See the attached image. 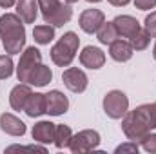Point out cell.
<instances>
[{
    "label": "cell",
    "instance_id": "cell-1",
    "mask_svg": "<svg viewBox=\"0 0 156 154\" xmlns=\"http://www.w3.org/2000/svg\"><path fill=\"white\" fill-rule=\"evenodd\" d=\"M0 38L7 54L22 53L26 45V27L16 13H5L0 16Z\"/></svg>",
    "mask_w": 156,
    "mask_h": 154
},
{
    "label": "cell",
    "instance_id": "cell-2",
    "mask_svg": "<svg viewBox=\"0 0 156 154\" xmlns=\"http://www.w3.org/2000/svg\"><path fill=\"white\" fill-rule=\"evenodd\" d=\"M153 129H156V127H154V123H153V120H151L149 103L140 105L134 111H127L125 116L122 118V131L129 138V142L138 143Z\"/></svg>",
    "mask_w": 156,
    "mask_h": 154
},
{
    "label": "cell",
    "instance_id": "cell-3",
    "mask_svg": "<svg viewBox=\"0 0 156 154\" xmlns=\"http://www.w3.org/2000/svg\"><path fill=\"white\" fill-rule=\"evenodd\" d=\"M78 45H80V38L76 33L67 31L64 33V37L58 40L53 47H51V60L55 65L58 67H69L76 56Z\"/></svg>",
    "mask_w": 156,
    "mask_h": 154
},
{
    "label": "cell",
    "instance_id": "cell-4",
    "mask_svg": "<svg viewBox=\"0 0 156 154\" xmlns=\"http://www.w3.org/2000/svg\"><path fill=\"white\" fill-rule=\"evenodd\" d=\"M100 145V134L94 129H83L76 134H73L71 142H69V151L73 154H83L96 151V147Z\"/></svg>",
    "mask_w": 156,
    "mask_h": 154
},
{
    "label": "cell",
    "instance_id": "cell-5",
    "mask_svg": "<svg viewBox=\"0 0 156 154\" xmlns=\"http://www.w3.org/2000/svg\"><path fill=\"white\" fill-rule=\"evenodd\" d=\"M104 111L113 120L123 118L125 113L129 111V98H127V94L122 93V91H116V89L109 91L104 96Z\"/></svg>",
    "mask_w": 156,
    "mask_h": 154
},
{
    "label": "cell",
    "instance_id": "cell-6",
    "mask_svg": "<svg viewBox=\"0 0 156 154\" xmlns=\"http://www.w3.org/2000/svg\"><path fill=\"white\" fill-rule=\"evenodd\" d=\"M42 64V53H40L38 49L35 47V45H31V47H26V51L20 54V60H18V65H16V78H18V82H27V76H29V73Z\"/></svg>",
    "mask_w": 156,
    "mask_h": 154
},
{
    "label": "cell",
    "instance_id": "cell-7",
    "mask_svg": "<svg viewBox=\"0 0 156 154\" xmlns=\"http://www.w3.org/2000/svg\"><path fill=\"white\" fill-rule=\"evenodd\" d=\"M62 82H64V85H66L69 91H73V93H83V91L87 89V85H89L87 75H85L82 69H78V67H67V69L62 73Z\"/></svg>",
    "mask_w": 156,
    "mask_h": 154
},
{
    "label": "cell",
    "instance_id": "cell-8",
    "mask_svg": "<svg viewBox=\"0 0 156 154\" xmlns=\"http://www.w3.org/2000/svg\"><path fill=\"white\" fill-rule=\"evenodd\" d=\"M69 109V100L62 91H49L45 94V114L49 116H60L66 114Z\"/></svg>",
    "mask_w": 156,
    "mask_h": 154
},
{
    "label": "cell",
    "instance_id": "cell-9",
    "mask_svg": "<svg viewBox=\"0 0 156 154\" xmlns=\"http://www.w3.org/2000/svg\"><path fill=\"white\" fill-rule=\"evenodd\" d=\"M105 22V15L100 11V9H85L80 18H78V24H80V29L87 35H93L100 29V26Z\"/></svg>",
    "mask_w": 156,
    "mask_h": 154
},
{
    "label": "cell",
    "instance_id": "cell-10",
    "mask_svg": "<svg viewBox=\"0 0 156 154\" xmlns=\"http://www.w3.org/2000/svg\"><path fill=\"white\" fill-rule=\"evenodd\" d=\"M80 64L87 69H100L104 67L105 64V53L100 49V47H94V45H87L82 49L80 56H78Z\"/></svg>",
    "mask_w": 156,
    "mask_h": 154
},
{
    "label": "cell",
    "instance_id": "cell-11",
    "mask_svg": "<svg viewBox=\"0 0 156 154\" xmlns=\"http://www.w3.org/2000/svg\"><path fill=\"white\" fill-rule=\"evenodd\" d=\"M42 18H44L45 24H49V26H53V27H62V26H66V24L73 18L71 4L62 2L51 15H45V16H42Z\"/></svg>",
    "mask_w": 156,
    "mask_h": 154
},
{
    "label": "cell",
    "instance_id": "cell-12",
    "mask_svg": "<svg viewBox=\"0 0 156 154\" xmlns=\"http://www.w3.org/2000/svg\"><path fill=\"white\" fill-rule=\"evenodd\" d=\"M31 85L29 83H18V85H15L13 89H11V93H9V105H11V109L13 111H24V107H26V102H27V98L31 96Z\"/></svg>",
    "mask_w": 156,
    "mask_h": 154
},
{
    "label": "cell",
    "instance_id": "cell-13",
    "mask_svg": "<svg viewBox=\"0 0 156 154\" xmlns=\"http://www.w3.org/2000/svg\"><path fill=\"white\" fill-rule=\"evenodd\" d=\"M113 24H115V27H116L120 38H129V37H133L136 31L142 29V27H140V22H138L134 16H131V15H118L116 18L113 20Z\"/></svg>",
    "mask_w": 156,
    "mask_h": 154
},
{
    "label": "cell",
    "instance_id": "cell-14",
    "mask_svg": "<svg viewBox=\"0 0 156 154\" xmlns=\"http://www.w3.org/2000/svg\"><path fill=\"white\" fill-rule=\"evenodd\" d=\"M0 129L9 136H24L26 134V123L11 113L0 114Z\"/></svg>",
    "mask_w": 156,
    "mask_h": 154
},
{
    "label": "cell",
    "instance_id": "cell-15",
    "mask_svg": "<svg viewBox=\"0 0 156 154\" xmlns=\"http://www.w3.org/2000/svg\"><path fill=\"white\" fill-rule=\"evenodd\" d=\"M55 125L56 123H53L49 120H42L38 123H35V127L31 131L33 140L38 142V143H53V140H55Z\"/></svg>",
    "mask_w": 156,
    "mask_h": 154
},
{
    "label": "cell",
    "instance_id": "cell-16",
    "mask_svg": "<svg viewBox=\"0 0 156 154\" xmlns=\"http://www.w3.org/2000/svg\"><path fill=\"white\" fill-rule=\"evenodd\" d=\"M134 54V49L131 47L129 40H122L118 38L109 45V56L115 62H129Z\"/></svg>",
    "mask_w": 156,
    "mask_h": 154
},
{
    "label": "cell",
    "instance_id": "cell-17",
    "mask_svg": "<svg viewBox=\"0 0 156 154\" xmlns=\"http://www.w3.org/2000/svg\"><path fill=\"white\" fill-rule=\"evenodd\" d=\"M16 15L22 18L24 24H35L38 15V2L37 0H16Z\"/></svg>",
    "mask_w": 156,
    "mask_h": 154
},
{
    "label": "cell",
    "instance_id": "cell-18",
    "mask_svg": "<svg viewBox=\"0 0 156 154\" xmlns=\"http://www.w3.org/2000/svg\"><path fill=\"white\" fill-rule=\"evenodd\" d=\"M24 113L29 118H38V116L45 114V94H42V93H31V96L26 102Z\"/></svg>",
    "mask_w": 156,
    "mask_h": 154
},
{
    "label": "cell",
    "instance_id": "cell-19",
    "mask_svg": "<svg viewBox=\"0 0 156 154\" xmlns=\"http://www.w3.org/2000/svg\"><path fill=\"white\" fill-rule=\"evenodd\" d=\"M51 80H53V71H51V67L40 64V65H37V67L29 73L26 83L35 85V87H44V85H47Z\"/></svg>",
    "mask_w": 156,
    "mask_h": 154
},
{
    "label": "cell",
    "instance_id": "cell-20",
    "mask_svg": "<svg viewBox=\"0 0 156 154\" xmlns=\"http://www.w3.org/2000/svg\"><path fill=\"white\" fill-rule=\"evenodd\" d=\"M96 37H98V42L104 44V45H111L115 40L120 38V35H118V31L113 22H104L100 26V29L96 31Z\"/></svg>",
    "mask_w": 156,
    "mask_h": 154
},
{
    "label": "cell",
    "instance_id": "cell-21",
    "mask_svg": "<svg viewBox=\"0 0 156 154\" xmlns=\"http://www.w3.org/2000/svg\"><path fill=\"white\" fill-rule=\"evenodd\" d=\"M71 138H73V132H71V127L69 125H64V123L55 125V140H53V143L56 145V149L69 147Z\"/></svg>",
    "mask_w": 156,
    "mask_h": 154
},
{
    "label": "cell",
    "instance_id": "cell-22",
    "mask_svg": "<svg viewBox=\"0 0 156 154\" xmlns=\"http://www.w3.org/2000/svg\"><path fill=\"white\" fill-rule=\"evenodd\" d=\"M33 38L40 45H47L49 42L55 38V27L49 24H42V26H35L33 27Z\"/></svg>",
    "mask_w": 156,
    "mask_h": 154
},
{
    "label": "cell",
    "instance_id": "cell-23",
    "mask_svg": "<svg viewBox=\"0 0 156 154\" xmlns=\"http://www.w3.org/2000/svg\"><path fill=\"white\" fill-rule=\"evenodd\" d=\"M129 44H131V47H133L134 51H144V49H147L149 44H151V35H149L145 29H140V31H136L133 37H129Z\"/></svg>",
    "mask_w": 156,
    "mask_h": 154
},
{
    "label": "cell",
    "instance_id": "cell-24",
    "mask_svg": "<svg viewBox=\"0 0 156 154\" xmlns=\"http://www.w3.org/2000/svg\"><path fill=\"white\" fill-rule=\"evenodd\" d=\"M15 71V64L11 54H0V80H5L13 75Z\"/></svg>",
    "mask_w": 156,
    "mask_h": 154
},
{
    "label": "cell",
    "instance_id": "cell-25",
    "mask_svg": "<svg viewBox=\"0 0 156 154\" xmlns=\"http://www.w3.org/2000/svg\"><path fill=\"white\" fill-rule=\"evenodd\" d=\"M138 143L142 145L144 151H147V152H151V154H156V132H147Z\"/></svg>",
    "mask_w": 156,
    "mask_h": 154
},
{
    "label": "cell",
    "instance_id": "cell-26",
    "mask_svg": "<svg viewBox=\"0 0 156 154\" xmlns=\"http://www.w3.org/2000/svg\"><path fill=\"white\" fill-rule=\"evenodd\" d=\"M38 2V9L42 11V16H45V15H51L62 2L60 0H37Z\"/></svg>",
    "mask_w": 156,
    "mask_h": 154
},
{
    "label": "cell",
    "instance_id": "cell-27",
    "mask_svg": "<svg viewBox=\"0 0 156 154\" xmlns=\"http://www.w3.org/2000/svg\"><path fill=\"white\" fill-rule=\"evenodd\" d=\"M144 29L151 35V38H156V11L145 16L144 20Z\"/></svg>",
    "mask_w": 156,
    "mask_h": 154
},
{
    "label": "cell",
    "instance_id": "cell-28",
    "mask_svg": "<svg viewBox=\"0 0 156 154\" xmlns=\"http://www.w3.org/2000/svg\"><path fill=\"white\" fill-rule=\"evenodd\" d=\"M116 154H122V152H138V143H134V142H131V143H122V145H118Z\"/></svg>",
    "mask_w": 156,
    "mask_h": 154
},
{
    "label": "cell",
    "instance_id": "cell-29",
    "mask_svg": "<svg viewBox=\"0 0 156 154\" xmlns=\"http://www.w3.org/2000/svg\"><path fill=\"white\" fill-rule=\"evenodd\" d=\"M133 2L142 11H149V9H154L156 7V0H133Z\"/></svg>",
    "mask_w": 156,
    "mask_h": 154
},
{
    "label": "cell",
    "instance_id": "cell-30",
    "mask_svg": "<svg viewBox=\"0 0 156 154\" xmlns=\"http://www.w3.org/2000/svg\"><path fill=\"white\" fill-rule=\"evenodd\" d=\"M111 5H115V7H123V5H127L131 0H107Z\"/></svg>",
    "mask_w": 156,
    "mask_h": 154
},
{
    "label": "cell",
    "instance_id": "cell-31",
    "mask_svg": "<svg viewBox=\"0 0 156 154\" xmlns=\"http://www.w3.org/2000/svg\"><path fill=\"white\" fill-rule=\"evenodd\" d=\"M149 113H151V120H153V123L156 127V102L154 103H149Z\"/></svg>",
    "mask_w": 156,
    "mask_h": 154
},
{
    "label": "cell",
    "instance_id": "cell-32",
    "mask_svg": "<svg viewBox=\"0 0 156 154\" xmlns=\"http://www.w3.org/2000/svg\"><path fill=\"white\" fill-rule=\"evenodd\" d=\"M13 5H16V0H0V7L9 9V7H13Z\"/></svg>",
    "mask_w": 156,
    "mask_h": 154
},
{
    "label": "cell",
    "instance_id": "cell-33",
    "mask_svg": "<svg viewBox=\"0 0 156 154\" xmlns=\"http://www.w3.org/2000/svg\"><path fill=\"white\" fill-rule=\"evenodd\" d=\"M64 2H66V4H76L78 0H64Z\"/></svg>",
    "mask_w": 156,
    "mask_h": 154
},
{
    "label": "cell",
    "instance_id": "cell-34",
    "mask_svg": "<svg viewBox=\"0 0 156 154\" xmlns=\"http://www.w3.org/2000/svg\"><path fill=\"white\" fill-rule=\"evenodd\" d=\"M153 56H154V60H156V44H154V47H153Z\"/></svg>",
    "mask_w": 156,
    "mask_h": 154
},
{
    "label": "cell",
    "instance_id": "cell-35",
    "mask_svg": "<svg viewBox=\"0 0 156 154\" xmlns=\"http://www.w3.org/2000/svg\"><path fill=\"white\" fill-rule=\"evenodd\" d=\"M87 2H91V4H98V2H102V0H87Z\"/></svg>",
    "mask_w": 156,
    "mask_h": 154
}]
</instances>
